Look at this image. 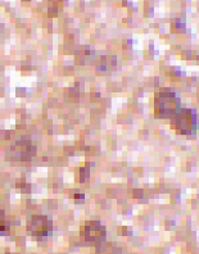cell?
I'll use <instances>...</instances> for the list:
<instances>
[{
	"label": "cell",
	"instance_id": "1",
	"mask_svg": "<svg viewBox=\"0 0 199 254\" xmlns=\"http://www.w3.org/2000/svg\"><path fill=\"white\" fill-rule=\"evenodd\" d=\"M181 108V102L175 91L161 90L154 96V115L158 118L171 120Z\"/></svg>",
	"mask_w": 199,
	"mask_h": 254
},
{
	"label": "cell",
	"instance_id": "2",
	"mask_svg": "<svg viewBox=\"0 0 199 254\" xmlns=\"http://www.w3.org/2000/svg\"><path fill=\"white\" fill-rule=\"evenodd\" d=\"M171 126L175 131L184 136H192L197 132L198 127V117L197 112L190 108H183L170 120Z\"/></svg>",
	"mask_w": 199,
	"mask_h": 254
},
{
	"label": "cell",
	"instance_id": "3",
	"mask_svg": "<svg viewBox=\"0 0 199 254\" xmlns=\"http://www.w3.org/2000/svg\"><path fill=\"white\" fill-rule=\"evenodd\" d=\"M35 155H36V148H35L31 140L28 139L18 140L6 149L5 152L6 159L17 162L31 161Z\"/></svg>",
	"mask_w": 199,
	"mask_h": 254
},
{
	"label": "cell",
	"instance_id": "4",
	"mask_svg": "<svg viewBox=\"0 0 199 254\" xmlns=\"http://www.w3.org/2000/svg\"><path fill=\"white\" fill-rule=\"evenodd\" d=\"M27 230L28 233L31 234L35 238H45V236L52 234L53 230V222L48 216L44 214H35L30 218L27 223Z\"/></svg>",
	"mask_w": 199,
	"mask_h": 254
},
{
	"label": "cell",
	"instance_id": "5",
	"mask_svg": "<svg viewBox=\"0 0 199 254\" xmlns=\"http://www.w3.org/2000/svg\"><path fill=\"white\" fill-rule=\"evenodd\" d=\"M106 226L98 220L86 221L84 227L81 229V238L87 243L100 242L106 238Z\"/></svg>",
	"mask_w": 199,
	"mask_h": 254
},
{
	"label": "cell",
	"instance_id": "6",
	"mask_svg": "<svg viewBox=\"0 0 199 254\" xmlns=\"http://www.w3.org/2000/svg\"><path fill=\"white\" fill-rule=\"evenodd\" d=\"M62 0H50L49 3V16L56 17L58 16V13H60L61 8H62Z\"/></svg>",
	"mask_w": 199,
	"mask_h": 254
},
{
	"label": "cell",
	"instance_id": "7",
	"mask_svg": "<svg viewBox=\"0 0 199 254\" xmlns=\"http://www.w3.org/2000/svg\"><path fill=\"white\" fill-rule=\"evenodd\" d=\"M89 176H90V171H89V168H87V167H82V168H81V170H80V180H81V183H85V181H87Z\"/></svg>",
	"mask_w": 199,
	"mask_h": 254
},
{
	"label": "cell",
	"instance_id": "8",
	"mask_svg": "<svg viewBox=\"0 0 199 254\" xmlns=\"http://www.w3.org/2000/svg\"><path fill=\"white\" fill-rule=\"evenodd\" d=\"M85 196L82 194H75V199H76V203H81V201H84Z\"/></svg>",
	"mask_w": 199,
	"mask_h": 254
}]
</instances>
